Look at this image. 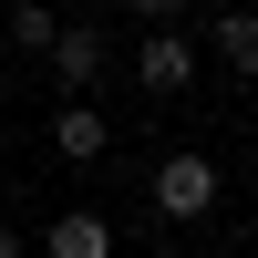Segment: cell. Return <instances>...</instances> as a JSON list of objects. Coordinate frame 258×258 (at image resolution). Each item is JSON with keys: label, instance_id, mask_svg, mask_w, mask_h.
<instances>
[{"label": "cell", "instance_id": "1", "mask_svg": "<svg viewBox=\"0 0 258 258\" xmlns=\"http://www.w3.org/2000/svg\"><path fill=\"white\" fill-rule=\"evenodd\" d=\"M217 186H227L217 155H165V165H155V217H176V227L207 217V207H217Z\"/></svg>", "mask_w": 258, "mask_h": 258}, {"label": "cell", "instance_id": "2", "mask_svg": "<svg viewBox=\"0 0 258 258\" xmlns=\"http://www.w3.org/2000/svg\"><path fill=\"white\" fill-rule=\"evenodd\" d=\"M135 83L145 93H186V83H197V41L186 31H145L135 41Z\"/></svg>", "mask_w": 258, "mask_h": 258}, {"label": "cell", "instance_id": "3", "mask_svg": "<svg viewBox=\"0 0 258 258\" xmlns=\"http://www.w3.org/2000/svg\"><path fill=\"white\" fill-rule=\"evenodd\" d=\"M103 62H114V52H103V31L62 21V41H52V83H62V93H93V83H103Z\"/></svg>", "mask_w": 258, "mask_h": 258}, {"label": "cell", "instance_id": "4", "mask_svg": "<svg viewBox=\"0 0 258 258\" xmlns=\"http://www.w3.org/2000/svg\"><path fill=\"white\" fill-rule=\"evenodd\" d=\"M41 248H52V258H114V227H103L93 207H62V217H52V238H41Z\"/></svg>", "mask_w": 258, "mask_h": 258}, {"label": "cell", "instance_id": "5", "mask_svg": "<svg viewBox=\"0 0 258 258\" xmlns=\"http://www.w3.org/2000/svg\"><path fill=\"white\" fill-rule=\"evenodd\" d=\"M52 155L62 165H93L103 155V114H93V103H62V114H52Z\"/></svg>", "mask_w": 258, "mask_h": 258}, {"label": "cell", "instance_id": "6", "mask_svg": "<svg viewBox=\"0 0 258 258\" xmlns=\"http://www.w3.org/2000/svg\"><path fill=\"white\" fill-rule=\"evenodd\" d=\"M207 41H217L227 73H258V11H217V31H207Z\"/></svg>", "mask_w": 258, "mask_h": 258}, {"label": "cell", "instance_id": "7", "mask_svg": "<svg viewBox=\"0 0 258 258\" xmlns=\"http://www.w3.org/2000/svg\"><path fill=\"white\" fill-rule=\"evenodd\" d=\"M11 41H21V52H52V41H62L52 0H11Z\"/></svg>", "mask_w": 258, "mask_h": 258}, {"label": "cell", "instance_id": "8", "mask_svg": "<svg viewBox=\"0 0 258 258\" xmlns=\"http://www.w3.org/2000/svg\"><path fill=\"white\" fill-rule=\"evenodd\" d=\"M176 11H186V0H135V21H145V31H176Z\"/></svg>", "mask_w": 258, "mask_h": 258}, {"label": "cell", "instance_id": "9", "mask_svg": "<svg viewBox=\"0 0 258 258\" xmlns=\"http://www.w3.org/2000/svg\"><path fill=\"white\" fill-rule=\"evenodd\" d=\"M0 258H21V238H11V227H0Z\"/></svg>", "mask_w": 258, "mask_h": 258}]
</instances>
